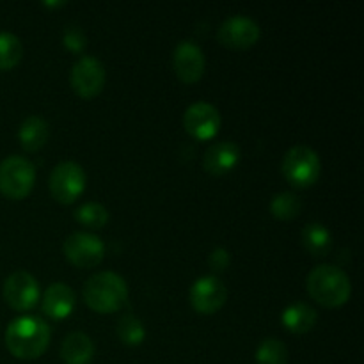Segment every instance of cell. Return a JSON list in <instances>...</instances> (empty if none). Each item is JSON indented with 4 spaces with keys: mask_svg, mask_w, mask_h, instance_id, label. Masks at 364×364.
I'll return each instance as SVG.
<instances>
[{
    "mask_svg": "<svg viewBox=\"0 0 364 364\" xmlns=\"http://www.w3.org/2000/svg\"><path fill=\"white\" fill-rule=\"evenodd\" d=\"M50 327L36 316H20L6 329V347L14 358L36 359L45 354L50 343Z\"/></svg>",
    "mask_w": 364,
    "mask_h": 364,
    "instance_id": "obj_1",
    "label": "cell"
},
{
    "mask_svg": "<svg viewBox=\"0 0 364 364\" xmlns=\"http://www.w3.org/2000/svg\"><path fill=\"white\" fill-rule=\"evenodd\" d=\"M306 288L311 299L326 308H338L350 299V277L334 265H318L309 272Z\"/></svg>",
    "mask_w": 364,
    "mask_h": 364,
    "instance_id": "obj_2",
    "label": "cell"
},
{
    "mask_svg": "<svg viewBox=\"0 0 364 364\" xmlns=\"http://www.w3.org/2000/svg\"><path fill=\"white\" fill-rule=\"evenodd\" d=\"M82 297L96 313H114L127 302L128 287L117 274L98 272L85 281Z\"/></svg>",
    "mask_w": 364,
    "mask_h": 364,
    "instance_id": "obj_3",
    "label": "cell"
},
{
    "mask_svg": "<svg viewBox=\"0 0 364 364\" xmlns=\"http://www.w3.org/2000/svg\"><path fill=\"white\" fill-rule=\"evenodd\" d=\"M283 176L290 181L294 187L304 188L316 183L322 173V164L315 149L309 146L299 144L288 149L281 164Z\"/></svg>",
    "mask_w": 364,
    "mask_h": 364,
    "instance_id": "obj_4",
    "label": "cell"
},
{
    "mask_svg": "<svg viewBox=\"0 0 364 364\" xmlns=\"http://www.w3.org/2000/svg\"><path fill=\"white\" fill-rule=\"evenodd\" d=\"M36 181V167L31 160L11 155L0 162V192L6 198L23 199L32 191Z\"/></svg>",
    "mask_w": 364,
    "mask_h": 364,
    "instance_id": "obj_5",
    "label": "cell"
},
{
    "mask_svg": "<svg viewBox=\"0 0 364 364\" xmlns=\"http://www.w3.org/2000/svg\"><path fill=\"white\" fill-rule=\"evenodd\" d=\"M53 199L63 205H71L80 198L85 188V173L78 164L60 162L53 167L48 180Z\"/></svg>",
    "mask_w": 364,
    "mask_h": 364,
    "instance_id": "obj_6",
    "label": "cell"
},
{
    "mask_svg": "<svg viewBox=\"0 0 364 364\" xmlns=\"http://www.w3.org/2000/svg\"><path fill=\"white\" fill-rule=\"evenodd\" d=\"M105 66L96 57H80L71 68L70 82L73 91L82 98H95L105 85Z\"/></svg>",
    "mask_w": 364,
    "mask_h": 364,
    "instance_id": "obj_7",
    "label": "cell"
},
{
    "mask_svg": "<svg viewBox=\"0 0 364 364\" xmlns=\"http://www.w3.org/2000/svg\"><path fill=\"white\" fill-rule=\"evenodd\" d=\"M63 252L73 265L92 269L102 263L105 256V245L96 235L73 233L64 240Z\"/></svg>",
    "mask_w": 364,
    "mask_h": 364,
    "instance_id": "obj_8",
    "label": "cell"
},
{
    "mask_svg": "<svg viewBox=\"0 0 364 364\" xmlns=\"http://www.w3.org/2000/svg\"><path fill=\"white\" fill-rule=\"evenodd\" d=\"M4 299L16 311H28L39 301V283L27 270H16L4 283Z\"/></svg>",
    "mask_w": 364,
    "mask_h": 364,
    "instance_id": "obj_9",
    "label": "cell"
},
{
    "mask_svg": "<svg viewBox=\"0 0 364 364\" xmlns=\"http://www.w3.org/2000/svg\"><path fill=\"white\" fill-rule=\"evenodd\" d=\"M183 127L192 137L208 141L220 128V112L208 102L192 103L183 114Z\"/></svg>",
    "mask_w": 364,
    "mask_h": 364,
    "instance_id": "obj_10",
    "label": "cell"
},
{
    "mask_svg": "<svg viewBox=\"0 0 364 364\" xmlns=\"http://www.w3.org/2000/svg\"><path fill=\"white\" fill-rule=\"evenodd\" d=\"M228 290L215 276H206L196 281L191 288V304L201 315H213L226 304Z\"/></svg>",
    "mask_w": 364,
    "mask_h": 364,
    "instance_id": "obj_11",
    "label": "cell"
},
{
    "mask_svg": "<svg viewBox=\"0 0 364 364\" xmlns=\"http://www.w3.org/2000/svg\"><path fill=\"white\" fill-rule=\"evenodd\" d=\"M217 38L228 48H249L259 39V27L247 16H230L220 23Z\"/></svg>",
    "mask_w": 364,
    "mask_h": 364,
    "instance_id": "obj_12",
    "label": "cell"
},
{
    "mask_svg": "<svg viewBox=\"0 0 364 364\" xmlns=\"http://www.w3.org/2000/svg\"><path fill=\"white\" fill-rule=\"evenodd\" d=\"M174 71L185 84H194L205 73V53L196 43L181 41L174 48Z\"/></svg>",
    "mask_w": 364,
    "mask_h": 364,
    "instance_id": "obj_13",
    "label": "cell"
},
{
    "mask_svg": "<svg viewBox=\"0 0 364 364\" xmlns=\"http://www.w3.org/2000/svg\"><path fill=\"white\" fill-rule=\"evenodd\" d=\"M238 160H240V148L235 142L223 141L215 142V144H212L206 149L203 166H205V169L210 174L220 176V174L230 173L237 166Z\"/></svg>",
    "mask_w": 364,
    "mask_h": 364,
    "instance_id": "obj_14",
    "label": "cell"
},
{
    "mask_svg": "<svg viewBox=\"0 0 364 364\" xmlns=\"http://www.w3.org/2000/svg\"><path fill=\"white\" fill-rule=\"evenodd\" d=\"M75 304H77V295L64 283L50 284L43 295V313L55 320L70 316Z\"/></svg>",
    "mask_w": 364,
    "mask_h": 364,
    "instance_id": "obj_15",
    "label": "cell"
},
{
    "mask_svg": "<svg viewBox=\"0 0 364 364\" xmlns=\"http://www.w3.org/2000/svg\"><path fill=\"white\" fill-rule=\"evenodd\" d=\"M60 358L66 364H89L95 358V343L84 333H71L60 345Z\"/></svg>",
    "mask_w": 364,
    "mask_h": 364,
    "instance_id": "obj_16",
    "label": "cell"
},
{
    "mask_svg": "<svg viewBox=\"0 0 364 364\" xmlns=\"http://www.w3.org/2000/svg\"><path fill=\"white\" fill-rule=\"evenodd\" d=\"M48 123L39 116H28L27 119H23V123L20 124V130H18V139H20L21 148L27 149V151L41 149L45 142L48 141Z\"/></svg>",
    "mask_w": 364,
    "mask_h": 364,
    "instance_id": "obj_17",
    "label": "cell"
},
{
    "mask_svg": "<svg viewBox=\"0 0 364 364\" xmlns=\"http://www.w3.org/2000/svg\"><path fill=\"white\" fill-rule=\"evenodd\" d=\"M281 320H283V326L287 327L290 333L304 334L309 333V331L316 326L318 315H316V311L311 306L304 304V302H295V304L288 306V308L284 309Z\"/></svg>",
    "mask_w": 364,
    "mask_h": 364,
    "instance_id": "obj_18",
    "label": "cell"
},
{
    "mask_svg": "<svg viewBox=\"0 0 364 364\" xmlns=\"http://www.w3.org/2000/svg\"><path fill=\"white\" fill-rule=\"evenodd\" d=\"M302 244L315 258L326 256L333 247V235L323 224L313 223L302 230Z\"/></svg>",
    "mask_w": 364,
    "mask_h": 364,
    "instance_id": "obj_19",
    "label": "cell"
},
{
    "mask_svg": "<svg viewBox=\"0 0 364 364\" xmlns=\"http://www.w3.org/2000/svg\"><path fill=\"white\" fill-rule=\"evenodd\" d=\"M302 203L299 196L291 194V192H281L276 194L270 201V212L276 219L279 220H290L301 213Z\"/></svg>",
    "mask_w": 364,
    "mask_h": 364,
    "instance_id": "obj_20",
    "label": "cell"
},
{
    "mask_svg": "<svg viewBox=\"0 0 364 364\" xmlns=\"http://www.w3.org/2000/svg\"><path fill=\"white\" fill-rule=\"evenodd\" d=\"M23 57L21 41L11 32H0V70H11Z\"/></svg>",
    "mask_w": 364,
    "mask_h": 364,
    "instance_id": "obj_21",
    "label": "cell"
},
{
    "mask_svg": "<svg viewBox=\"0 0 364 364\" xmlns=\"http://www.w3.org/2000/svg\"><path fill=\"white\" fill-rule=\"evenodd\" d=\"M75 219L82 226L91 228V230H100L109 223V210L100 203H85L75 212Z\"/></svg>",
    "mask_w": 364,
    "mask_h": 364,
    "instance_id": "obj_22",
    "label": "cell"
},
{
    "mask_svg": "<svg viewBox=\"0 0 364 364\" xmlns=\"http://www.w3.org/2000/svg\"><path fill=\"white\" fill-rule=\"evenodd\" d=\"M117 336H119V340L124 345L137 347V345H141L144 341L146 329L141 320L135 318L134 315H124L117 322Z\"/></svg>",
    "mask_w": 364,
    "mask_h": 364,
    "instance_id": "obj_23",
    "label": "cell"
},
{
    "mask_svg": "<svg viewBox=\"0 0 364 364\" xmlns=\"http://www.w3.org/2000/svg\"><path fill=\"white\" fill-rule=\"evenodd\" d=\"M256 361L258 364H287L288 363V350L279 340L269 338L262 341L256 352Z\"/></svg>",
    "mask_w": 364,
    "mask_h": 364,
    "instance_id": "obj_24",
    "label": "cell"
},
{
    "mask_svg": "<svg viewBox=\"0 0 364 364\" xmlns=\"http://www.w3.org/2000/svg\"><path fill=\"white\" fill-rule=\"evenodd\" d=\"M85 34L77 27H70L66 32H64V45L68 46L73 52H80V50L85 48Z\"/></svg>",
    "mask_w": 364,
    "mask_h": 364,
    "instance_id": "obj_25",
    "label": "cell"
},
{
    "mask_svg": "<svg viewBox=\"0 0 364 364\" xmlns=\"http://www.w3.org/2000/svg\"><path fill=\"white\" fill-rule=\"evenodd\" d=\"M208 263H210V267H212V270H215V272H224V270H226L231 263L230 252L223 247H217L215 251L210 255Z\"/></svg>",
    "mask_w": 364,
    "mask_h": 364,
    "instance_id": "obj_26",
    "label": "cell"
}]
</instances>
